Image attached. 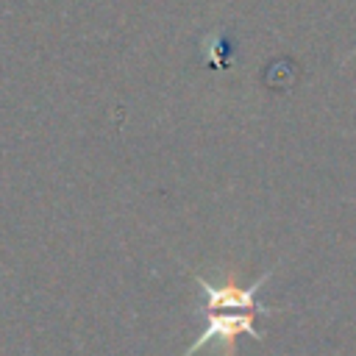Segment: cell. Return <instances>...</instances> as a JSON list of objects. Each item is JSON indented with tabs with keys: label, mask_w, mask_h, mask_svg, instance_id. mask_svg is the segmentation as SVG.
Segmentation results:
<instances>
[{
	"label": "cell",
	"mask_w": 356,
	"mask_h": 356,
	"mask_svg": "<svg viewBox=\"0 0 356 356\" xmlns=\"http://www.w3.org/2000/svg\"><path fill=\"white\" fill-rule=\"evenodd\" d=\"M270 275L273 270L259 275L253 284L242 286L234 273H228L217 284L195 273V284L200 286L203 300H206V328L184 350V356H195L209 342H220V356H236V339L242 334L261 339L256 328V314H275V309L259 303V292L270 281Z\"/></svg>",
	"instance_id": "1"
}]
</instances>
